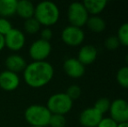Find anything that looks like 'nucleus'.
Segmentation results:
<instances>
[{
  "label": "nucleus",
  "instance_id": "nucleus-18",
  "mask_svg": "<svg viewBox=\"0 0 128 127\" xmlns=\"http://www.w3.org/2000/svg\"><path fill=\"white\" fill-rule=\"evenodd\" d=\"M86 25L89 28L90 31L96 32V33H100V32L104 31L106 27V21L102 17H98V16L89 17L87 22H86Z\"/></svg>",
  "mask_w": 128,
  "mask_h": 127
},
{
  "label": "nucleus",
  "instance_id": "nucleus-2",
  "mask_svg": "<svg viewBox=\"0 0 128 127\" xmlns=\"http://www.w3.org/2000/svg\"><path fill=\"white\" fill-rule=\"evenodd\" d=\"M60 12L58 5L52 1H42L35 6L34 17L41 25L49 27L58 21Z\"/></svg>",
  "mask_w": 128,
  "mask_h": 127
},
{
  "label": "nucleus",
  "instance_id": "nucleus-25",
  "mask_svg": "<svg viewBox=\"0 0 128 127\" xmlns=\"http://www.w3.org/2000/svg\"><path fill=\"white\" fill-rule=\"evenodd\" d=\"M120 45V41H118L117 36H111L108 37L104 41V46L107 50L109 51H114V50L118 49V46Z\"/></svg>",
  "mask_w": 128,
  "mask_h": 127
},
{
  "label": "nucleus",
  "instance_id": "nucleus-13",
  "mask_svg": "<svg viewBox=\"0 0 128 127\" xmlns=\"http://www.w3.org/2000/svg\"><path fill=\"white\" fill-rule=\"evenodd\" d=\"M7 71L14 73L23 72L27 66V63L24 58L18 54H12L6 58L4 61Z\"/></svg>",
  "mask_w": 128,
  "mask_h": 127
},
{
  "label": "nucleus",
  "instance_id": "nucleus-10",
  "mask_svg": "<svg viewBox=\"0 0 128 127\" xmlns=\"http://www.w3.org/2000/svg\"><path fill=\"white\" fill-rule=\"evenodd\" d=\"M103 119V115L94 107L86 108L79 115V123L84 127H97Z\"/></svg>",
  "mask_w": 128,
  "mask_h": 127
},
{
  "label": "nucleus",
  "instance_id": "nucleus-9",
  "mask_svg": "<svg viewBox=\"0 0 128 127\" xmlns=\"http://www.w3.org/2000/svg\"><path fill=\"white\" fill-rule=\"evenodd\" d=\"M4 37L5 47L12 51H20L26 44V36L17 28H12Z\"/></svg>",
  "mask_w": 128,
  "mask_h": 127
},
{
  "label": "nucleus",
  "instance_id": "nucleus-21",
  "mask_svg": "<svg viewBox=\"0 0 128 127\" xmlns=\"http://www.w3.org/2000/svg\"><path fill=\"white\" fill-rule=\"evenodd\" d=\"M120 44L128 47V23H124L120 26L117 34Z\"/></svg>",
  "mask_w": 128,
  "mask_h": 127
},
{
  "label": "nucleus",
  "instance_id": "nucleus-8",
  "mask_svg": "<svg viewBox=\"0 0 128 127\" xmlns=\"http://www.w3.org/2000/svg\"><path fill=\"white\" fill-rule=\"evenodd\" d=\"M110 116L117 124L128 121V102L122 98H117L111 103Z\"/></svg>",
  "mask_w": 128,
  "mask_h": 127
},
{
  "label": "nucleus",
  "instance_id": "nucleus-19",
  "mask_svg": "<svg viewBox=\"0 0 128 127\" xmlns=\"http://www.w3.org/2000/svg\"><path fill=\"white\" fill-rule=\"evenodd\" d=\"M40 27L41 24H39V22L34 17L26 19L24 21V31H26V33L30 34V35H33V34H36L37 32H38L39 30H40Z\"/></svg>",
  "mask_w": 128,
  "mask_h": 127
},
{
  "label": "nucleus",
  "instance_id": "nucleus-7",
  "mask_svg": "<svg viewBox=\"0 0 128 127\" xmlns=\"http://www.w3.org/2000/svg\"><path fill=\"white\" fill-rule=\"evenodd\" d=\"M61 39L69 46H78L84 40V32L81 28L68 25L61 32Z\"/></svg>",
  "mask_w": 128,
  "mask_h": 127
},
{
  "label": "nucleus",
  "instance_id": "nucleus-30",
  "mask_svg": "<svg viewBox=\"0 0 128 127\" xmlns=\"http://www.w3.org/2000/svg\"><path fill=\"white\" fill-rule=\"evenodd\" d=\"M117 127H128V122L120 123V124H118Z\"/></svg>",
  "mask_w": 128,
  "mask_h": 127
},
{
  "label": "nucleus",
  "instance_id": "nucleus-3",
  "mask_svg": "<svg viewBox=\"0 0 128 127\" xmlns=\"http://www.w3.org/2000/svg\"><path fill=\"white\" fill-rule=\"evenodd\" d=\"M52 113L42 105H32L24 112V119L30 126H48Z\"/></svg>",
  "mask_w": 128,
  "mask_h": 127
},
{
  "label": "nucleus",
  "instance_id": "nucleus-23",
  "mask_svg": "<svg viewBox=\"0 0 128 127\" xmlns=\"http://www.w3.org/2000/svg\"><path fill=\"white\" fill-rule=\"evenodd\" d=\"M66 125V119L64 115L52 114L48 126L50 127H64Z\"/></svg>",
  "mask_w": 128,
  "mask_h": 127
},
{
  "label": "nucleus",
  "instance_id": "nucleus-31",
  "mask_svg": "<svg viewBox=\"0 0 128 127\" xmlns=\"http://www.w3.org/2000/svg\"><path fill=\"white\" fill-rule=\"evenodd\" d=\"M126 62L128 64V53L126 54Z\"/></svg>",
  "mask_w": 128,
  "mask_h": 127
},
{
  "label": "nucleus",
  "instance_id": "nucleus-28",
  "mask_svg": "<svg viewBox=\"0 0 128 127\" xmlns=\"http://www.w3.org/2000/svg\"><path fill=\"white\" fill-rule=\"evenodd\" d=\"M52 37H53V32L48 27H46L44 29H43L40 32V39H43L44 41L50 42Z\"/></svg>",
  "mask_w": 128,
  "mask_h": 127
},
{
  "label": "nucleus",
  "instance_id": "nucleus-24",
  "mask_svg": "<svg viewBox=\"0 0 128 127\" xmlns=\"http://www.w3.org/2000/svg\"><path fill=\"white\" fill-rule=\"evenodd\" d=\"M66 95L69 97L72 101L78 99L79 97L81 96V93H82V91H81V88L77 85H70L69 87L66 90Z\"/></svg>",
  "mask_w": 128,
  "mask_h": 127
},
{
  "label": "nucleus",
  "instance_id": "nucleus-5",
  "mask_svg": "<svg viewBox=\"0 0 128 127\" xmlns=\"http://www.w3.org/2000/svg\"><path fill=\"white\" fill-rule=\"evenodd\" d=\"M67 18L70 25L81 28L86 24L89 14L81 2H73L69 5L67 10Z\"/></svg>",
  "mask_w": 128,
  "mask_h": 127
},
{
  "label": "nucleus",
  "instance_id": "nucleus-29",
  "mask_svg": "<svg viewBox=\"0 0 128 127\" xmlns=\"http://www.w3.org/2000/svg\"><path fill=\"white\" fill-rule=\"evenodd\" d=\"M5 47V44H4V37L3 35L0 34V51Z\"/></svg>",
  "mask_w": 128,
  "mask_h": 127
},
{
  "label": "nucleus",
  "instance_id": "nucleus-6",
  "mask_svg": "<svg viewBox=\"0 0 128 127\" xmlns=\"http://www.w3.org/2000/svg\"><path fill=\"white\" fill-rule=\"evenodd\" d=\"M51 52V43L40 38L34 41L29 48V55L34 61H46Z\"/></svg>",
  "mask_w": 128,
  "mask_h": 127
},
{
  "label": "nucleus",
  "instance_id": "nucleus-32",
  "mask_svg": "<svg viewBox=\"0 0 128 127\" xmlns=\"http://www.w3.org/2000/svg\"><path fill=\"white\" fill-rule=\"evenodd\" d=\"M30 127H43V126H30Z\"/></svg>",
  "mask_w": 128,
  "mask_h": 127
},
{
  "label": "nucleus",
  "instance_id": "nucleus-22",
  "mask_svg": "<svg viewBox=\"0 0 128 127\" xmlns=\"http://www.w3.org/2000/svg\"><path fill=\"white\" fill-rule=\"evenodd\" d=\"M111 103L112 102L110 101L107 98H100L95 102L93 107H94L97 111H98L103 115V114H104L106 112H109Z\"/></svg>",
  "mask_w": 128,
  "mask_h": 127
},
{
  "label": "nucleus",
  "instance_id": "nucleus-12",
  "mask_svg": "<svg viewBox=\"0 0 128 127\" xmlns=\"http://www.w3.org/2000/svg\"><path fill=\"white\" fill-rule=\"evenodd\" d=\"M63 69L66 74L72 78H79L83 77L86 71V67L78 60V58H70L64 60Z\"/></svg>",
  "mask_w": 128,
  "mask_h": 127
},
{
  "label": "nucleus",
  "instance_id": "nucleus-1",
  "mask_svg": "<svg viewBox=\"0 0 128 127\" xmlns=\"http://www.w3.org/2000/svg\"><path fill=\"white\" fill-rule=\"evenodd\" d=\"M23 76L27 85L32 88H41L52 81L54 68L47 61H33L27 64Z\"/></svg>",
  "mask_w": 128,
  "mask_h": 127
},
{
  "label": "nucleus",
  "instance_id": "nucleus-17",
  "mask_svg": "<svg viewBox=\"0 0 128 127\" xmlns=\"http://www.w3.org/2000/svg\"><path fill=\"white\" fill-rule=\"evenodd\" d=\"M18 0H0V17L7 18L16 14Z\"/></svg>",
  "mask_w": 128,
  "mask_h": 127
},
{
  "label": "nucleus",
  "instance_id": "nucleus-20",
  "mask_svg": "<svg viewBox=\"0 0 128 127\" xmlns=\"http://www.w3.org/2000/svg\"><path fill=\"white\" fill-rule=\"evenodd\" d=\"M116 79L120 86L128 89V65L120 68L117 72Z\"/></svg>",
  "mask_w": 128,
  "mask_h": 127
},
{
  "label": "nucleus",
  "instance_id": "nucleus-11",
  "mask_svg": "<svg viewBox=\"0 0 128 127\" xmlns=\"http://www.w3.org/2000/svg\"><path fill=\"white\" fill-rule=\"evenodd\" d=\"M20 84V78L17 73L10 71H5L0 72V88L5 92L15 91Z\"/></svg>",
  "mask_w": 128,
  "mask_h": 127
},
{
  "label": "nucleus",
  "instance_id": "nucleus-16",
  "mask_svg": "<svg viewBox=\"0 0 128 127\" xmlns=\"http://www.w3.org/2000/svg\"><path fill=\"white\" fill-rule=\"evenodd\" d=\"M82 3L88 14L92 16H98V14L101 13L107 4L106 0H86Z\"/></svg>",
  "mask_w": 128,
  "mask_h": 127
},
{
  "label": "nucleus",
  "instance_id": "nucleus-26",
  "mask_svg": "<svg viewBox=\"0 0 128 127\" xmlns=\"http://www.w3.org/2000/svg\"><path fill=\"white\" fill-rule=\"evenodd\" d=\"M12 25L10 22L7 18L0 17V34L5 36L10 30L12 29Z\"/></svg>",
  "mask_w": 128,
  "mask_h": 127
},
{
  "label": "nucleus",
  "instance_id": "nucleus-27",
  "mask_svg": "<svg viewBox=\"0 0 128 127\" xmlns=\"http://www.w3.org/2000/svg\"><path fill=\"white\" fill-rule=\"evenodd\" d=\"M118 124L111 118H103L97 127H117Z\"/></svg>",
  "mask_w": 128,
  "mask_h": 127
},
{
  "label": "nucleus",
  "instance_id": "nucleus-33",
  "mask_svg": "<svg viewBox=\"0 0 128 127\" xmlns=\"http://www.w3.org/2000/svg\"><path fill=\"white\" fill-rule=\"evenodd\" d=\"M127 122H128V121H127Z\"/></svg>",
  "mask_w": 128,
  "mask_h": 127
},
{
  "label": "nucleus",
  "instance_id": "nucleus-15",
  "mask_svg": "<svg viewBox=\"0 0 128 127\" xmlns=\"http://www.w3.org/2000/svg\"><path fill=\"white\" fill-rule=\"evenodd\" d=\"M35 5L29 0H18L16 14L24 19H28L34 17Z\"/></svg>",
  "mask_w": 128,
  "mask_h": 127
},
{
  "label": "nucleus",
  "instance_id": "nucleus-4",
  "mask_svg": "<svg viewBox=\"0 0 128 127\" xmlns=\"http://www.w3.org/2000/svg\"><path fill=\"white\" fill-rule=\"evenodd\" d=\"M73 101L66 95V92H59L52 95L48 98L46 106L52 114L66 115L72 108Z\"/></svg>",
  "mask_w": 128,
  "mask_h": 127
},
{
  "label": "nucleus",
  "instance_id": "nucleus-14",
  "mask_svg": "<svg viewBox=\"0 0 128 127\" xmlns=\"http://www.w3.org/2000/svg\"><path fill=\"white\" fill-rule=\"evenodd\" d=\"M98 56L96 47L92 44H86L79 49L78 53V60L84 66L92 64Z\"/></svg>",
  "mask_w": 128,
  "mask_h": 127
}]
</instances>
